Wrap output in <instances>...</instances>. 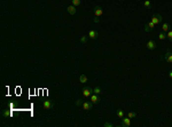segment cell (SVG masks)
Instances as JSON below:
<instances>
[{"label": "cell", "mask_w": 172, "mask_h": 127, "mask_svg": "<svg viewBox=\"0 0 172 127\" xmlns=\"http://www.w3.org/2000/svg\"><path fill=\"white\" fill-rule=\"evenodd\" d=\"M161 60L163 61H165V62H168V63H172V52L171 50H166L165 54L163 55V57L161 58Z\"/></svg>", "instance_id": "cell-1"}, {"label": "cell", "mask_w": 172, "mask_h": 127, "mask_svg": "<svg viewBox=\"0 0 172 127\" xmlns=\"http://www.w3.org/2000/svg\"><path fill=\"white\" fill-rule=\"evenodd\" d=\"M162 21H163V17L162 15H159V14H154L152 16V22L154 24H159V23H162Z\"/></svg>", "instance_id": "cell-2"}, {"label": "cell", "mask_w": 172, "mask_h": 127, "mask_svg": "<svg viewBox=\"0 0 172 127\" xmlns=\"http://www.w3.org/2000/svg\"><path fill=\"white\" fill-rule=\"evenodd\" d=\"M93 107H94V104H93L91 101H84V102H83V105H82V108H83L85 111L92 110Z\"/></svg>", "instance_id": "cell-3"}, {"label": "cell", "mask_w": 172, "mask_h": 127, "mask_svg": "<svg viewBox=\"0 0 172 127\" xmlns=\"http://www.w3.org/2000/svg\"><path fill=\"white\" fill-rule=\"evenodd\" d=\"M93 94V88L92 87H85L83 88V95L85 97H89Z\"/></svg>", "instance_id": "cell-4"}, {"label": "cell", "mask_w": 172, "mask_h": 127, "mask_svg": "<svg viewBox=\"0 0 172 127\" xmlns=\"http://www.w3.org/2000/svg\"><path fill=\"white\" fill-rule=\"evenodd\" d=\"M120 126H123V127H130V126H131V118L123 117L122 118V124H120Z\"/></svg>", "instance_id": "cell-5"}, {"label": "cell", "mask_w": 172, "mask_h": 127, "mask_svg": "<svg viewBox=\"0 0 172 127\" xmlns=\"http://www.w3.org/2000/svg\"><path fill=\"white\" fill-rule=\"evenodd\" d=\"M146 46H147V48H148L149 50L156 49V42L154 40H148V41H147V43H146Z\"/></svg>", "instance_id": "cell-6"}, {"label": "cell", "mask_w": 172, "mask_h": 127, "mask_svg": "<svg viewBox=\"0 0 172 127\" xmlns=\"http://www.w3.org/2000/svg\"><path fill=\"white\" fill-rule=\"evenodd\" d=\"M154 28H155V24L150 21L145 25V32H150L152 30H154Z\"/></svg>", "instance_id": "cell-7"}, {"label": "cell", "mask_w": 172, "mask_h": 127, "mask_svg": "<svg viewBox=\"0 0 172 127\" xmlns=\"http://www.w3.org/2000/svg\"><path fill=\"white\" fill-rule=\"evenodd\" d=\"M89 99H91V102H92L93 104H96V103H100V97H99V95H96V94H94L93 93L91 96H89Z\"/></svg>", "instance_id": "cell-8"}, {"label": "cell", "mask_w": 172, "mask_h": 127, "mask_svg": "<svg viewBox=\"0 0 172 127\" xmlns=\"http://www.w3.org/2000/svg\"><path fill=\"white\" fill-rule=\"evenodd\" d=\"M102 14H103V10H102L101 7H100V6H95V7H94V15H95L96 17L102 16Z\"/></svg>", "instance_id": "cell-9"}, {"label": "cell", "mask_w": 172, "mask_h": 127, "mask_svg": "<svg viewBox=\"0 0 172 127\" xmlns=\"http://www.w3.org/2000/svg\"><path fill=\"white\" fill-rule=\"evenodd\" d=\"M67 12H68L70 15H75L77 12V7H75L73 5H70V6L67 7Z\"/></svg>", "instance_id": "cell-10"}, {"label": "cell", "mask_w": 172, "mask_h": 127, "mask_svg": "<svg viewBox=\"0 0 172 127\" xmlns=\"http://www.w3.org/2000/svg\"><path fill=\"white\" fill-rule=\"evenodd\" d=\"M87 36H88L89 39H96L98 36H99V33H98L95 30H89V32L87 33Z\"/></svg>", "instance_id": "cell-11"}, {"label": "cell", "mask_w": 172, "mask_h": 127, "mask_svg": "<svg viewBox=\"0 0 172 127\" xmlns=\"http://www.w3.org/2000/svg\"><path fill=\"white\" fill-rule=\"evenodd\" d=\"M53 102L52 101H44L43 102V107L45 108V109H51V108H53Z\"/></svg>", "instance_id": "cell-12"}, {"label": "cell", "mask_w": 172, "mask_h": 127, "mask_svg": "<svg viewBox=\"0 0 172 127\" xmlns=\"http://www.w3.org/2000/svg\"><path fill=\"white\" fill-rule=\"evenodd\" d=\"M79 81H80V84H86V83H88V78H87L86 74L82 73L79 76Z\"/></svg>", "instance_id": "cell-13"}, {"label": "cell", "mask_w": 172, "mask_h": 127, "mask_svg": "<svg viewBox=\"0 0 172 127\" xmlns=\"http://www.w3.org/2000/svg\"><path fill=\"white\" fill-rule=\"evenodd\" d=\"M93 93L96 94V95H100V94H102V89H101L99 86H96L93 88Z\"/></svg>", "instance_id": "cell-14"}, {"label": "cell", "mask_w": 172, "mask_h": 127, "mask_svg": "<svg viewBox=\"0 0 172 127\" xmlns=\"http://www.w3.org/2000/svg\"><path fill=\"white\" fill-rule=\"evenodd\" d=\"M170 29V24L169 23H163L162 24V30L163 32H165V31H169Z\"/></svg>", "instance_id": "cell-15"}, {"label": "cell", "mask_w": 172, "mask_h": 127, "mask_svg": "<svg viewBox=\"0 0 172 127\" xmlns=\"http://www.w3.org/2000/svg\"><path fill=\"white\" fill-rule=\"evenodd\" d=\"M124 110H122V109H118V110H117V117L118 118H120V119H122L123 117H124Z\"/></svg>", "instance_id": "cell-16"}, {"label": "cell", "mask_w": 172, "mask_h": 127, "mask_svg": "<svg viewBox=\"0 0 172 127\" xmlns=\"http://www.w3.org/2000/svg\"><path fill=\"white\" fill-rule=\"evenodd\" d=\"M143 5H145V8H147V9L152 8V2H150V0H145Z\"/></svg>", "instance_id": "cell-17"}, {"label": "cell", "mask_w": 172, "mask_h": 127, "mask_svg": "<svg viewBox=\"0 0 172 127\" xmlns=\"http://www.w3.org/2000/svg\"><path fill=\"white\" fill-rule=\"evenodd\" d=\"M87 39H88V36H82L80 39H79L80 43H86L87 42Z\"/></svg>", "instance_id": "cell-18"}, {"label": "cell", "mask_w": 172, "mask_h": 127, "mask_svg": "<svg viewBox=\"0 0 172 127\" xmlns=\"http://www.w3.org/2000/svg\"><path fill=\"white\" fill-rule=\"evenodd\" d=\"M2 116H3V117H12V112L8 111V110H3Z\"/></svg>", "instance_id": "cell-19"}, {"label": "cell", "mask_w": 172, "mask_h": 127, "mask_svg": "<svg viewBox=\"0 0 172 127\" xmlns=\"http://www.w3.org/2000/svg\"><path fill=\"white\" fill-rule=\"evenodd\" d=\"M71 5H73L75 7L80 6V0H71Z\"/></svg>", "instance_id": "cell-20"}, {"label": "cell", "mask_w": 172, "mask_h": 127, "mask_svg": "<svg viewBox=\"0 0 172 127\" xmlns=\"http://www.w3.org/2000/svg\"><path fill=\"white\" fill-rule=\"evenodd\" d=\"M127 117L131 118V119H133V118H136V117H137V113L134 112V111H130L129 114H127Z\"/></svg>", "instance_id": "cell-21"}, {"label": "cell", "mask_w": 172, "mask_h": 127, "mask_svg": "<svg viewBox=\"0 0 172 127\" xmlns=\"http://www.w3.org/2000/svg\"><path fill=\"white\" fill-rule=\"evenodd\" d=\"M158 39L159 40H164V39H166V34L164 33V32H161V33L158 34Z\"/></svg>", "instance_id": "cell-22"}, {"label": "cell", "mask_w": 172, "mask_h": 127, "mask_svg": "<svg viewBox=\"0 0 172 127\" xmlns=\"http://www.w3.org/2000/svg\"><path fill=\"white\" fill-rule=\"evenodd\" d=\"M83 102H84L83 100H80V99H78V100L76 101V107H78V108H79V107H82V105H83Z\"/></svg>", "instance_id": "cell-23"}, {"label": "cell", "mask_w": 172, "mask_h": 127, "mask_svg": "<svg viewBox=\"0 0 172 127\" xmlns=\"http://www.w3.org/2000/svg\"><path fill=\"white\" fill-rule=\"evenodd\" d=\"M166 38L169 39L170 41H172V31H168V34H166Z\"/></svg>", "instance_id": "cell-24"}, {"label": "cell", "mask_w": 172, "mask_h": 127, "mask_svg": "<svg viewBox=\"0 0 172 127\" xmlns=\"http://www.w3.org/2000/svg\"><path fill=\"white\" fill-rule=\"evenodd\" d=\"M103 126H104V127H114V124H113V123L107 121V123H104V124H103Z\"/></svg>", "instance_id": "cell-25"}, {"label": "cell", "mask_w": 172, "mask_h": 127, "mask_svg": "<svg viewBox=\"0 0 172 127\" xmlns=\"http://www.w3.org/2000/svg\"><path fill=\"white\" fill-rule=\"evenodd\" d=\"M99 22H100V18L95 16V18H94V23H99Z\"/></svg>", "instance_id": "cell-26"}, {"label": "cell", "mask_w": 172, "mask_h": 127, "mask_svg": "<svg viewBox=\"0 0 172 127\" xmlns=\"http://www.w3.org/2000/svg\"><path fill=\"white\" fill-rule=\"evenodd\" d=\"M169 77H170V79H172V70L169 71Z\"/></svg>", "instance_id": "cell-27"}, {"label": "cell", "mask_w": 172, "mask_h": 127, "mask_svg": "<svg viewBox=\"0 0 172 127\" xmlns=\"http://www.w3.org/2000/svg\"><path fill=\"white\" fill-rule=\"evenodd\" d=\"M70 1H71V0H70Z\"/></svg>", "instance_id": "cell-28"}]
</instances>
